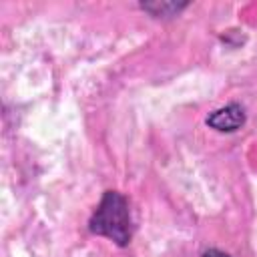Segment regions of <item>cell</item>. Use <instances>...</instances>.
Segmentation results:
<instances>
[{
    "label": "cell",
    "instance_id": "cell-3",
    "mask_svg": "<svg viewBox=\"0 0 257 257\" xmlns=\"http://www.w3.org/2000/svg\"><path fill=\"white\" fill-rule=\"evenodd\" d=\"M145 10H149L153 16H171L179 10L185 8V4H173V2H167V4H143Z\"/></svg>",
    "mask_w": 257,
    "mask_h": 257
},
{
    "label": "cell",
    "instance_id": "cell-1",
    "mask_svg": "<svg viewBox=\"0 0 257 257\" xmlns=\"http://www.w3.org/2000/svg\"><path fill=\"white\" fill-rule=\"evenodd\" d=\"M88 229L94 235H102L116 245L124 247L131 241L133 235V223H131V213H128V203L126 199L116 193V191H106L90 217Z\"/></svg>",
    "mask_w": 257,
    "mask_h": 257
},
{
    "label": "cell",
    "instance_id": "cell-4",
    "mask_svg": "<svg viewBox=\"0 0 257 257\" xmlns=\"http://www.w3.org/2000/svg\"><path fill=\"white\" fill-rule=\"evenodd\" d=\"M203 257H231V255H227L223 251H217V249H209L207 253H203Z\"/></svg>",
    "mask_w": 257,
    "mask_h": 257
},
{
    "label": "cell",
    "instance_id": "cell-2",
    "mask_svg": "<svg viewBox=\"0 0 257 257\" xmlns=\"http://www.w3.org/2000/svg\"><path fill=\"white\" fill-rule=\"evenodd\" d=\"M243 122H245V110L237 102H231L207 116V124L219 133H233L241 128Z\"/></svg>",
    "mask_w": 257,
    "mask_h": 257
}]
</instances>
